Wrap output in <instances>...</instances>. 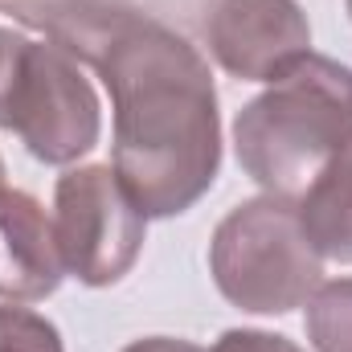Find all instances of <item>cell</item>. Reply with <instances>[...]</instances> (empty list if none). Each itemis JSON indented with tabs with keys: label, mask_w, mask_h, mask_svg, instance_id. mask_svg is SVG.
<instances>
[{
	"label": "cell",
	"mask_w": 352,
	"mask_h": 352,
	"mask_svg": "<svg viewBox=\"0 0 352 352\" xmlns=\"http://www.w3.org/2000/svg\"><path fill=\"white\" fill-rule=\"evenodd\" d=\"M0 352H62L58 328L29 307H0Z\"/></svg>",
	"instance_id": "10"
},
{
	"label": "cell",
	"mask_w": 352,
	"mask_h": 352,
	"mask_svg": "<svg viewBox=\"0 0 352 352\" xmlns=\"http://www.w3.org/2000/svg\"><path fill=\"white\" fill-rule=\"evenodd\" d=\"M352 144V70L307 54L234 119V152L263 192L299 201Z\"/></svg>",
	"instance_id": "2"
},
{
	"label": "cell",
	"mask_w": 352,
	"mask_h": 352,
	"mask_svg": "<svg viewBox=\"0 0 352 352\" xmlns=\"http://www.w3.org/2000/svg\"><path fill=\"white\" fill-rule=\"evenodd\" d=\"M4 131H12L41 164H74L98 144L102 131L98 94L82 66L50 37L29 41L25 50V62L8 94Z\"/></svg>",
	"instance_id": "5"
},
{
	"label": "cell",
	"mask_w": 352,
	"mask_h": 352,
	"mask_svg": "<svg viewBox=\"0 0 352 352\" xmlns=\"http://www.w3.org/2000/svg\"><path fill=\"white\" fill-rule=\"evenodd\" d=\"M344 4H349V16H352V0H344Z\"/></svg>",
	"instance_id": "16"
},
{
	"label": "cell",
	"mask_w": 352,
	"mask_h": 352,
	"mask_svg": "<svg viewBox=\"0 0 352 352\" xmlns=\"http://www.w3.org/2000/svg\"><path fill=\"white\" fill-rule=\"evenodd\" d=\"M295 209L316 254L352 266V144L316 176Z\"/></svg>",
	"instance_id": "8"
},
{
	"label": "cell",
	"mask_w": 352,
	"mask_h": 352,
	"mask_svg": "<svg viewBox=\"0 0 352 352\" xmlns=\"http://www.w3.org/2000/svg\"><path fill=\"white\" fill-rule=\"evenodd\" d=\"M54 234L66 274L87 287H111L140 258L148 213L135 205L111 164H82L58 176Z\"/></svg>",
	"instance_id": "4"
},
{
	"label": "cell",
	"mask_w": 352,
	"mask_h": 352,
	"mask_svg": "<svg viewBox=\"0 0 352 352\" xmlns=\"http://www.w3.org/2000/svg\"><path fill=\"white\" fill-rule=\"evenodd\" d=\"M217 291L254 316H287L303 307L324 283V258L299 226L287 197H254L230 209L209 242Z\"/></svg>",
	"instance_id": "3"
},
{
	"label": "cell",
	"mask_w": 352,
	"mask_h": 352,
	"mask_svg": "<svg viewBox=\"0 0 352 352\" xmlns=\"http://www.w3.org/2000/svg\"><path fill=\"white\" fill-rule=\"evenodd\" d=\"M307 340L316 352H352V274L316 287L307 299Z\"/></svg>",
	"instance_id": "9"
},
{
	"label": "cell",
	"mask_w": 352,
	"mask_h": 352,
	"mask_svg": "<svg viewBox=\"0 0 352 352\" xmlns=\"http://www.w3.org/2000/svg\"><path fill=\"white\" fill-rule=\"evenodd\" d=\"M29 41H33V37H25V33L0 25V131H4V119H8V94H12V82H16V70H21V62H25Z\"/></svg>",
	"instance_id": "11"
},
{
	"label": "cell",
	"mask_w": 352,
	"mask_h": 352,
	"mask_svg": "<svg viewBox=\"0 0 352 352\" xmlns=\"http://www.w3.org/2000/svg\"><path fill=\"white\" fill-rule=\"evenodd\" d=\"M205 37L217 66L242 82H278L311 54V25L295 0H217Z\"/></svg>",
	"instance_id": "6"
},
{
	"label": "cell",
	"mask_w": 352,
	"mask_h": 352,
	"mask_svg": "<svg viewBox=\"0 0 352 352\" xmlns=\"http://www.w3.org/2000/svg\"><path fill=\"white\" fill-rule=\"evenodd\" d=\"M123 352H205L201 344H188V340H176V336H148V340H135Z\"/></svg>",
	"instance_id": "13"
},
{
	"label": "cell",
	"mask_w": 352,
	"mask_h": 352,
	"mask_svg": "<svg viewBox=\"0 0 352 352\" xmlns=\"http://www.w3.org/2000/svg\"><path fill=\"white\" fill-rule=\"evenodd\" d=\"M213 352H303L295 340L274 336V332H258V328H230L221 332V340L213 344Z\"/></svg>",
	"instance_id": "12"
},
{
	"label": "cell",
	"mask_w": 352,
	"mask_h": 352,
	"mask_svg": "<svg viewBox=\"0 0 352 352\" xmlns=\"http://www.w3.org/2000/svg\"><path fill=\"white\" fill-rule=\"evenodd\" d=\"M50 4H58V0H0V12H12V16H21L25 25L37 16V12H45Z\"/></svg>",
	"instance_id": "14"
},
{
	"label": "cell",
	"mask_w": 352,
	"mask_h": 352,
	"mask_svg": "<svg viewBox=\"0 0 352 352\" xmlns=\"http://www.w3.org/2000/svg\"><path fill=\"white\" fill-rule=\"evenodd\" d=\"M0 188H4V160H0Z\"/></svg>",
	"instance_id": "15"
},
{
	"label": "cell",
	"mask_w": 352,
	"mask_h": 352,
	"mask_svg": "<svg viewBox=\"0 0 352 352\" xmlns=\"http://www.w3.org/2000/svg\"><path fill=\"white\" fill-rule=\"evenodd\" d=\"M66 263L58 250L54 217L16 188H0V299L37 303L58 291Z\"/></svg>",
	"instance_id": "7"
},
{
	"label": "cell",
	"mask_w": 352,
	"mask_h": 352,
	"mask_svg": "<svg viewBox=\"0 0 352 352\" xmlns=\"http://www.w3.org/2000/svg\"><path fill=\"white\" fill-rule=\"evenodd\" d=\"M29 25L94 66L115 111V173L148 217L188 213L221 168L217 87L201 50L115 0H58Z\"/></svg>",
	"instance_id": "1"
}]
</instances>
